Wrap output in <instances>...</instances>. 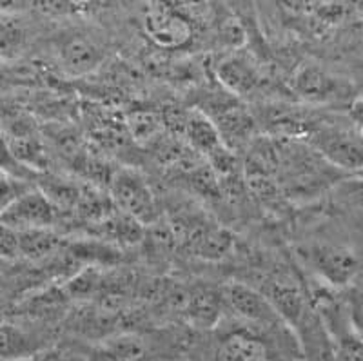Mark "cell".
<instances>
[{
	"label": "cell",
	"instance_id": "obj_11",
	"mask_svg": "<svg viewBox=\"0 0 363 361\" xmlns=\"http://www.w3.org/2000/svg\"><path fill=\"white\" fill-rule=\"evenodd\" d=\"M216 78L229 93L249 95L262 82V73L251 57L231 53L216 64Z\"/></svg>",
	"mask_w": 363,
	"mask_h": 361
},
{
	"label": "cell",
	"instance_id": "obj_24",
	"mask_svg": "<svg viewBox=\"0 0 363 361\" xmlns=\"http://www.w3.org/2000/svg\"><path fill=\"white\" fill-rule=\"evenodd\" d=\"M6 78H8V74H6L4 67H2V62H0V86L6 82Z\"/></svg>",
	"mask_w": 363,
	"mask_h": 361
},
{
	"label": "cell",
	"instance_id": "obj_23",
	"mask_svg": "<svg viewBox=\"0 0 363 361\" xmlns=\"http://www.w3.org/2000/svg\"><path fill=\"white\" fill-rule=\"evenodd\" d=\"M18 256V234L0 222V260H13Z\"/></svg>",
	"mask_w": 363,
	"mask_h": 361
},
{
	"label": "cell",
	"instance_id": "obj_7",
	"mask_svg": "<svg viewBox=\"0 0 363 361\" xmlns=\"http://www.w3.org/2000/svg\"><path fill=\"white\" fill-rule=\"evenodd\" d=\"M220 300L223 311L233 312L235 316L252 323H269L277 316L262 292L244 284H227L220 289Z\"/></svg>",
	"mask_w": 363,
	"mask_h": 361
},
{
	"label": "cell",
	"instance_id": "obj_1",
	"mask_svg": "<svg viewBox=\"0 0 363 361\" xmlns=\"http://www.w3.org/2000/svg\"><path fill=\"white\" fill-rule=\"evenodd\" d=\"M142 24L145 35L164 50H184L194 38V26L189 17L169 4L145 6Z\"/></svg>",
	"mask_w": 363,
	"mask_h": 361
},
{
	"label": "cell",
	"instance_id": "obj_8",
	"mask_svg": "<svg viewBox=\"0 0 363 361\" xmlns=\"http://www.w3.org/2000/svg\"><path fill=\"white\" fill-rule=\"evenodd\" d=\"M294 91L301 100L309 104L335 102L347 95V89L340 78L316 64L301 66L294 74Z\"/></svg>",
	"mask_w": 363,
	"mask_h": 361
},
{
	"label": "cell",
	"instance_id": "obj_9",
	"mask_svg": "<svg viewBox=\"0 0 363 361\" xmlns=\"http://www.w3.org/2000/svg\"><path fill=\"white\" fill-rule=\"evenodd\" d=\"M216 361H277V354L260 334L236 328L218 341Z\"/></svg>",
	"mask_w": 363,
	"mask_h": 361
},
{
	"label": "cell",
	"instance_id": "obj_25",
	"mask_svg": "<svg viewBox=\"0 0 363 361\" xmlns=\"http://www.w3.org/2000/svg\"><path fill=\"white\" fill-rule=\"evenodd\" d=\"M2 263H4V260H0V269H2Z\"/></svg>",
	"mask_w": 363,
	"mask_h": 361
},
{
	"label": "cell",
	"instance_id": "obj_12",
	"mask_svg": "<svg viewBox=\"0 0 363 361\" xmlns=\"http://www.w3.org/2000/svg\"><path fill=\"white\" fill-rule=\"evenodd\" d=\"M296 333L300 336L301 349L306 361H338L336 357V345L329 336L322 320L318 318L313 307L296 325Z\"/></svg>",
	"mask_w": 363,
	"mask_h": 361
},
{
	"label": "cell",
	"instance_id": "obj_10",
	"mask_svg": "<svg viewBox=\"0 0 363 361\" xmlns=\"http://www.w3.org/2000/svg\"><path fill=\"white\" fill-rule=\"evenodd\" d=\"M58 58L67 73L86 74L102 64L104 48L89 35L73 31L58 44Z\"/></svg>",
	"mask_w": 363,
	"mask_h": 361
},
{
	"label": "cell",
	"instance_id": "obj_2",
	"mask_svg": "<svg viewBox=\"0 0 363 361\" xmlns=\"http://www.w3.org/2000/svg\"><path fill=\"white\" fill-rule=\"evenodd\" d=\"M111 194L116 206L136 223L147 226L158 218L157 200L149 189L147 182L135 171L122 169L111 177Z\"/></svg>",
	"mask_w": 363,
	"mask_h": 361
},
{
	"label": "cell",
	"instance_id": "obj_13",
	"mask_svg": "<svg viewBox=\"0 0 363 361\" xmlns=\"http://www.w3.org/2000/svg\"><path fill=\"white\" fill-rule=\"evenodd\" d=\"M31 42V28L21 13L0 8V62L15 60Z\"/></svg>",
	"mask_w": 363,
	"mask_h": 361
},
{
	"label": "cell",
	"instance_id": "obj_14",
	"mask_svg": "<svg viewBox=\"0 0 363 361\" xmlns=\"http://www.w3.org/2000/svg\"><path fill=\"white\" fill-rule=\"evenodd\" d=\"M40 349L38 336L22 325L0 321V361H24Z\"/></svg>",
	"mask_w": 363,
	"mask_h": 361
},
{
	"label": "cell",
	"instance_id": "obj_19",
	"mask_svg": "<svg viewBox=\"0 0 363 361\" xmlns=\"http://www.w3.org/2000/svg\"><path fill=\"white\" fill-rule=\"evenodd\" d=\"M102 272H99L96 269H86V271L74 274L73 278L67 282L62 287V291L66 292L67 298L71 300H87V298H93V296L99 294L100 285H102Z\"/></svg>",
	"mask_w": 363,
	"mask_h": 361
},
{
	"label": "cell",
	"instance_id": "obj_20",
	"mask_svg": "<svg viewBox=\"0 0 363 361\" xmlns=\"http://www.w3.org/2000/svg\"><path fill=\"white\" fill-rule=\"evenodd\" d=\"M29 189V185L21 178L13 177L9 172L0 171V213L9 207L21 194Z\"/></svg>",
	"mask_w": 363,
	"mask_h": 361
},
{
	"label": "cell",
	"instance_id": "obj_26",
	"mask_svg": "<svg viewBox=\"0 0 363 361\" xmlns=\"http://www.w3.org/2000/svg\"><path fill=\"white\" fill-rule=\"evenodd\" d=\"M24 361H31V360H24Z\"/></svg>",
	"mask_w": 363,
	"mask_h": 361
},
{
	"label": "cell",
	"instance_id": "obj_18",
	"mask_svg": "<svg viewBox=\"0 0 363 361\" xmlns=\"http://www.w3.org/2000/svg\"><path fill=\"white\" fill-rule=\"evenodd\" d=\"M222 311L220 292L209 291V289H196V291L187 292L186 307L182 314L191 323L199 325V327H209L218 320Z\"/></svg>",
	"mask_w": 363,
	"mask_h": 361
},
{
	"label": "cell",
	"instance_id": "obj_15",
	"mask_svg": "<svg viewBox=\"0 0 363 361\" xmlns=\"http://www.w3.org/2000/svg\"><path fill=\"white\" fill-rule=\"evenodd\" d=\"M184 135L189 140V145L194 151L202 152L206 158L215 155L220 148H223V142L216 131L215 123L211 122L202 111L194 109L186 115V123H184Z\"/></svg>",
	"mask_w": 363,
	"mask_h": 361
},
{
	"label": "cell",
	"instance_id": "obj_16",
	"mask_svg": "<svg viewBox=\"0 0 363 361\" xmlns=\"http://www.w3.org/2000/svg\"><path fill=\"white\" fill-rule=\"evenodd\" d=\"M100 356L106 361H145L149 357V345L140 334L115 333L104 338Z\"/></svg>",
	"mask_w": 363,
	"mask_h": 361
},
{
	"label": "cell",
	"instance_id": "obj_4",
	"mask_svg": "<svg viewBox=\"0 0 363 361\" xmlns=\"http://www.w3.org/2000/svg\"><path fill=\"white\" fill-rule=\"evenodd\" d=\"M309 136H313V144L318 152H322L330 164L336 167L358 171L362 165V138L358 129L335 128H316Z\"/></svg>",
	"mask_w": 363,
	"mask_h": 361
},
{
	"label": "cell",
	"instance_id": "obj_17",
	"mask_svg": "<svg viewBox=\"0 0 363 361\" xmlns=\"http://www.w3.org/2000/svg\"><path fill=\"white\" fill-rule=\"evenodd\" d=\"M18 234V256L28 260H45L58 255L66 247L62 236H58L51 229H31Z\"/></svg>",
	"mask_w": 363,
	"mask_h": 361
},
{
	"label": "cell",
	"instance_id": "obj_3",
	"mask_svg": "<svg viewBox=\"0 0 363 361\" xmlns=\"http://www.w3.org/2000/svg\"><path fill=\"white\" fill-rule=\"evenodd\" d=\"M60 220V211L42 191L29 187L24 194L0 213V222L22 233L31 229H51Z\"/></svg>",
	"mask_w": 363,
	"mask_h": 361
},
{
	"label": "cell",
	"instance_id": "obj_6",
	"mask_svg": "<svg viewBox=\"0 0 363 361\" xmlns=\"http://www.w3.org/2000/svg\"><path fill=\"white\" fill-rule=\"evenodd\" d=\"M265 300L277 312V316L284 318L293 327L300 323L311 309L309 294H307L296 279L289 276H278V278L267 282V287L262 292Z\"/></svg>",
	"mask_w": 363,
	"mask_h": 361
},
{
	"label": "cell",
	"instance_id": "obj_21",
	"mask_svg": "<svg viewBox=\"0 0 363 361\" xmlns=\"http://www.w3.org/2000/svg\"><path fill=\"white\" fill-rule=\"evenodd\" d=\"M129 128H131L133 136L136 140H149L157 136L160 122L151 113L138 111L129 116Z\"/></svg>",
	"mask_w": 363,
	"mask_h": 361
},
{
	"label": "cell",
	"instance_id": "obj_22",
	"mask_svg": "<svg viewBox=\"0 0 363 361\" xmlns=\"http://www.w3.org/2000/svg\"><path fill=\"white\" fill-rule=\"evenodd\" d=\"M0 171L9 172V174L21 178V180H26V178L31 174V171H28V169H24L22 165H18L17 162H15V158H13L11 152H9V148L8 144H6V138L2 133H0Z\"/></svg>",
	"mask_w": 363,
	"mask_h": 361
},
{
	"label": "cell",
	"instance_id": "obj_5",
	"mask_svg": "<svg viewBox=\"0 0 363 361\" xmlns=\"http://www.w3.org/2000/svg\"><path fill=\"white\" fill-rule=\"evenodd\" d=\"M311 256L318 276L330 287H349L358 278L359 260L349 247L323 243L314 247Z\"/></svg>",
	"mask_w": 363,
	"mask_h": 361
}]
</instances>
